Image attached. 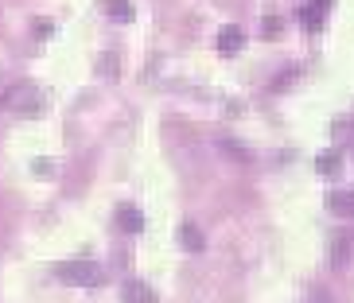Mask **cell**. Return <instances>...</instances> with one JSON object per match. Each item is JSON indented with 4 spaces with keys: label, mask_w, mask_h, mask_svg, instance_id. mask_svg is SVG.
Segmentation results:
<instances>
[{
    "label": "cell",
    "mask_w": 354,
    "mask_h": 303,
    "mask_svg": "<svg viewBox=\"0 0 354 303\" xmlns=\"http://www.w3.org/2000/svg\"><path fill=\"white\" fill-rule=\"evenodd\" d=\"M4 105H8L16 117H39L43 113V86L32 82V78H24V82H8Z\"/></svg>",
    "instance_id": "6da1fadb"
},
{
    "label": "cell",
    "mask_w": 354,
    "mask_h": 303,
    "mask_svg": "<svg viewBox=\"0 0 354 303\" xmlns=\"http://www.w3.org/2000/svg\"><path fill=\"white\" fill-rule=\"evenodd\" d=\"M55 276L63 284H74V288H102L109 272L97 261H63V264H55Z\"/></svg>",
    "instance_id": "7a4b0ae2"
},
{
    "label": "cell",
    "mask_w": 354,
    "mask_h": 303,
    "mask_svg": "<svg viewBox=\"0 0 354 303\" xmlns=\"http://www.w3.org/2000/svg\"><path fill=\"white\" fill-rule=\"evenodd\" d=\"M121 300L125 303H160V295L152 292L145 280H125L121 284Z\"/></svg>",
    "instance_id": "3957f363"
},
{
    "label": "cell",
    "mask_w": 354,
    "mask_h": 303,
    "mask_svg": "<svg viewBox=\"0 0 354 303\" xmlns=\"http://www.w3.org/2000/svg\"><path fill=\"white\" fill-rule=\"evenodd\" d=\"M117 230L121 233H140L145 230V214L136 206H117Z\"/></svg>",
    "instance_id": "277c9868"
},
{
    "label": "cell",
    "mask_w": 354,
    "mask_h": 303,
    "mask_svg": "<svg viewBox=\"0 0 354 303\" xmlns=\"http://www.w3.org/2000/svg\"><path fill=\"white\" fill-rule=\"evenodd\" d=\"M351 249H354L351 233H335L331 237V264L335 268H346V264H351Z\"/></svg>",
    "instance_id": "5b68a950"
},
{
    "label": "cell",
    "mask_w": 354,
    "mask_h": 303,
    "mask_svg": "<svg viewBox=\"0 0 354 303\" xmlns=\"http://www.w3.org/2000/svg\"><path fill=\"white\" fill-rule=\"evenodd\" d=\"M214 43H218L222 55H238L241 47H245V32H241V28H222Z\"/></svg>",
    "instance_id": "8992f818"
},
{
    "label": "cell",
    "mask_w": 354,
    "mask_h": 303,
    "mask_svg": "<svg viewBox=\"0 0 354 303\" xmlns=\"http://www.w3.org/2000/svg\"><path fill=\"white\" fill-rule=\"evenodd\" d=\"M179 245L187 253H203V245H207V241H203V230L191 226V222H183V226H179Z\"/></svg>",
    "instance_id": "52a82bcc"
},
{
    "label": "cell",
    "mask_w": 354,
    "mask_h": 303,
    "mask_svg": "<svg viewBox=\"0 0 354 303\" xmlns=\"http://www.w3.org/2000/svg\"><path fill=\"white\" fill-rule=\"evenodd\" d=\"M327 206H331L335 214H354V190H331Z\"/></svg>",
    "instance_id": "ba28073f"
},
{
    "label": "cell",
    "mask_w": 354,
    "mask_h": 303,
    "mask_svg": "<svg viewBox=\"0 0 354 303\" xmlns=\"http://www.w3.org/2000/svg\"><path fill=\"white\" fill-rule=\"evenodd\" d=\"M315 168H319V175L335 179V175H339V168H343V159H339V152H323V156L315 159Z\"/></svg>",
    "instance_id": "9c48e42d"
},
{
    "label": "cell",
    "mask_w": 354,
    "mask_h": 303,
    "mask_svg": "<svg viewBox=\"0 0 354 303\" xmlns=\"http://www.w3.org/2000/svg\"><path fill=\"white\" fill-rule=\"evenodd\" d=\"M300 20L308 32H319L323 28V8H315V4H308V8H300Z\"/></svg>",
    "instance_id": "30bf717a"
},
{
    "label": "cell",
    "mask_w": 354,
    "mask_h": 303,
    "mask_svg": "<svg viewBox=\"0 0 354 303\" xmlns=\"http://www.w3.org/2000/svg\"><path fill=\"white\" fill-rule=\"evenodd\" d=\"M105 12H109L113 20H133V8H129L125 0H105Z\"/></svg>",
    "instance_id": "8fae6325"
}]
</instances>
